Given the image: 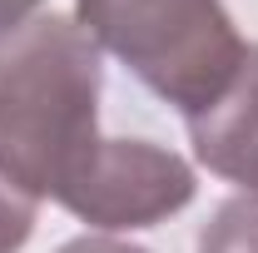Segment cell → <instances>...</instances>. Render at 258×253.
Wrapping results in <instances>:
<instances>
[{"instance_id":"6da1fadb","label":"cell","mask_w":258,"mask_h":253,"mask_svg":"<svg viewBox=\"0 0 258 253\" xmlns=\"http://www.w3.org/2000/svg\"><path fill=\"white\" fill-rule=\"evenodd\" d=\"M99 45L85 25L35 15L0 35V179L25 199H64L99 154Z\"/></svg>"},{"instance_id":"7a4b0ae2","label":"cell","mask_w":258,"mask_h":253,"mask_svg":"<svg viewBox=\"0 0 258 253\" xmlns=\"http://www.w3.org/2000/svg\"><path fill=\"white\" fill-rule=\"evenodd\" d=\"M80 20L184 119L214 109L248 55L219 0H80Z\"/></svg>"},{"instance_id":"3957f363","label":"cell","mask_w":258,"mask_h":253,"mask_svg":"<svg viewBox=\"0 0 258 253\" xmlns=\"http://www.w3.org/2000/svg\"><path fill=\"white\" fill-rule=\"evenodd\" d=\"M194 199V169L149 139H104L60 204L99 228H144Z\"/></svg>"},{"instance_id":"277c9868","label":"cell","mask_w":258,"mask_h":253,"mask_svg":"<svg viewBox=\"0 0 258 253\" xmlns=\"http://www.w3.org/2000/svg\"><path fill=\"white\" fill-rule=\"evenodd\" d=\"M189 134H194L199 159L214 174L238 179L248 189L258 184V45H248L224 99L189 119Z\"/></svg>"},{"instance_id":"5b68a950","label":"cell","mask_w":258,"mask_h":253,"mask_svg":"<svg viewBox=\"0 0 258 253\" xmlns=\"http://www.w3.org/2000/svg\"><path fill=\"white\" fill-rule=\"evenodd\" d=\"M199 253H258V199H228L214 214V223L204 228Z\"/></svg>"},{"instance_id":"8992f818","label":"cell","mask_w":258,"mask_h":253,"mask_svg":"<svg viewBox=\"0 0 258 253\" xmlns=\"http://www.w3.org/2000/svg\"><path fill=\"white\" fill-rule=\"evenodd\" d=\"M30 228H35V204L0 179V253H20Z\"/></svg>"},{"instance_id":"52a82bcc","label":"cell","mask_w":258,"mask_h":253,"mask_svg":"<svg viewBox=\"0 0 258 253\" xmlns=\"http://www.w3.org/2000/svg\"><path fill=\"white\" fill-rule=\"evenodd\" d=\"M35 10H40V0H0V35H10L25 20H35Z\"/></svg>"},{"instance_id":"ba28073f","label":"cell","mask_w":258,"mask_h":253,"mask_svg":"<svg viewBox=\"0 0 258 253\" xmlns=\"http://www.w3.org/2000/svg\"><path fill=\"white\" fill-rule=\"evenodd\" d=\"M60 253H144V248H129V243H114V238H75Z\"/></svg>"},{"instance_id":"9c48e42d","label":"cell","mask_w":258,"mask_h":253,"mask_svg":"<svg viewBox=\"0 0 258 253\" xmlns=\"http://www.w3.org/2000/svg\"><path fill=\"white\" fill-rule=\"evenodd\" d=\"M253 199H258V184H253Z\"/></svg>"}]
</instances>
